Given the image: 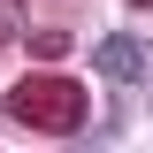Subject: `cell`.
<instances>
[{"label": "cell", "mask_w": 153, "mask_h": 153, "mask_svg": "<svg viewBox=\"0 0 153 153\" xmlns=\"http://www.w3.org/2000/svg\"><path fill=\"white\" fill-rule=\"evenodd\" d=\"M84 115H92V100H84L76 76H23L16 92H8V123H31L46 138H76Z\"/></svg>", "instance_id": "obj_1"}, {"label": "cell", "mask_w": 153, "mask_h": 153, "mask_svg": "<svg viewBox=\"0 0 153 153\" xmlns=\"http://www.w3.org/2000/svg\"><path fill=\"white\" fill-rule=\"evenodd\" d=\"M100 76L107 84H138V76L153 69V54H146V38H130V31H115V38H100Z\"/></svg>", "instance_id": "obj_2"}, {"label": "cell", "mask_w": 153, "mask_h": 153, "mask_svg": "<svg viewBox=\"0 0 153 153\" xmlns=\"http://www.w3.org/2000/svg\"><path fill=\"white\" fill-rule=\"evenodd\" d=\"M138 8H153V0H138Z\"/></svg>", "instance_id": "obj_3"}]
</instances>
